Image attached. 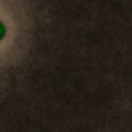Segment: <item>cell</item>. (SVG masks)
<instances>
[{
	"label": "cell",
	"instance_id": "1",
	"mask_svg": "<svg viewBox=\"0 0 132 132\" xmlns=\"http://www.w3.org/2000/svg\"><path fill=\"white\" fill-rule=\"evenodd\" d=\"M3 37H5V24L0 21V40H3Z\"/></svg>",
	"mask_w": 132,
	"mask_h": 132
}]
</instances>
